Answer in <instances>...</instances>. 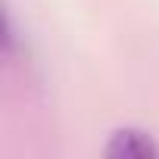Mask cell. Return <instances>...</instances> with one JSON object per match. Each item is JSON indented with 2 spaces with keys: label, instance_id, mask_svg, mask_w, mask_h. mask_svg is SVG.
<instances>
[{
  "label": "cell",
  "instance_id": "obj_1",
  "mask_svg": "<svg viewBox=\"0 0 159 159\" xmlns=\"http://www.w3.org/2000/svg\"><path fill=\"white\" fill-rule=\"evenodd\" d=\"M106 156H116V159H156L159 143L140 128H119L106 143Z\"/></svg>",
  "mask_w": 159,
  "mask_h": 159
}]
</instances>
